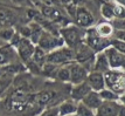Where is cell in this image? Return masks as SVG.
Listing matches in <instances>:
<instances>
[{
	"label": "cell",
	"instance_id": "1",
	"mask_svg": "<svg viewBox=\"0 0 125 116\" xmlns=\"http://www.w3.org/2000/svg\"><path fill=\"white\" fill-rule=\"evenodd\" d=\"M104 81L111 89V92L122 93L125 90V76L120 73L116 72H105L104 74Z\"/></svg>",
	"mask_w": 125,
	"mask_h": 116
},
{
	"label": "cell",
	"instance_id": "2",
	"mask_svg": "<svg viewBox=\"0 0 125 116\" xmlns=\"http://www.w3.org/2000/svg\"><path fill=\"white\" fill-rule=\"evenodd\" d=\"M71 58H73V53L70 49H61L53 52L46 56V62L52 63V65H59V63H63L65 61H69Z\"/></svg>",
	"mask_w": 125,
	"mask_h": 116
},
{
	"label": "cell",
	"instance_id": "3",
	"mask_svg": "<svg viewBox=\"0 0 125 116\" xmlns=\"http://www.w3.org/2000/svg\"><path fill=\"white\" fill-rule=\"evenodd\" d=\"M65 42L69 45L70 47H75L80 42V32L78 29L75 27H68V28H62L60 31Z\"/></svg>",
	"mask_w": 125,
	"mask_h": 116
},
{
	"label": "cell",
	"instance_id": "4",
	"mask_svg": "<svg viewBox=\"0 0 125 116\" xmlns=\"http://www.w3.org/2000/svg\"><path fill=\"white\" fill-rule=\"evenodd\" d=\"M39 45H40L41 49L48 50L55 48L56 46H61L62 45V40H59L55 36H52L49 33H42L41 38L39 40Z\"/></svg>",
	"mask_w": 125,
	"mask_h": 116
},
{
	"label": "cell",
	"instance_id": "5",
	"mask_svg": "<svg viewBox=\"0 0 125 116\" xmlns=\"http://www.w3.org/2000/svg\"><path fill=\"white\" fill-rule=\"evenodd\" d=\"M106 58L109 61V66L112 68H117V67H125V56L118 53L115 48H110L106 50Z\"/></svg>",
	"mask_w": 125,
	"mask_h": 116
},
{
	"label": "cell",
	"instance_id": "6",
	"mask_svg": "<svg viewBox=\"0 0 125 116\" xmlns=\"http://www.w3.org/2000/svg\"><path fill=\"white\" fill-rule=\"evenodd\" d=\"M120 107L115 102H105L97 108V116H117Z\"/></svg>",
	"mask_w": 125,
	"mask_h": 116
},
{
	"label": "cell",
	"instance_id": "7",
	"mask_svg": "<svg viewBox=\"0 0 125 116\" xmlns=\"http://www.w3.org/2000/svg\"><path fill=\"white\" fill-rule=\"evenodd\" d=\"M76 20L81 26L88 27V26L93 25L94 17L91 15V13L88 11L87 8H84V7H78L76 10Z\"/></svg>",
	"mask_w": 125,
	"mask_h": 116
},
{
	"label": "cell",
	"instance_id": "8",
	"mask_svg": "<svg viewBox=\"0 0 125 116\" xmlns=\"http://www.w3.org/2000/svg\"><path fill=\"white\" fill-rule=\"evenodd\" d=\"M87 77V70L81 65H75L70 69V80L73 83H82Z\"/></svg>",
	"mask_w": 125,
	"mask_h": 116
},
{
	"label": "cell",
	"instance_id": "9",
	"mask_svg": "<svg viewBox=\"0 0 125 116\" xmlns=\"http://www.w3.org/2000/svg\"><path fill=\"white\" fill-rule=\"evenodd\" d=\"M19 54L25 61H28L29 58L34 54V47L27 39H22L19 41Z\"/></svg>",
	"mask_w": 125,
	"mask_h": 116
},
{
	"label": "cell",
	"instance_id": "10",
	"mask_svg": "<svg viewBox=\"0 0 125 116\" xmlns=\"http://www.w3.org/2000/svg\"><path fill=\"white\" fill-rule=\"evenodd\" d=\"M104 76L101 73H91L89 76H88V84L91 89L95 90H102L104 88Z\"/></svg>",
	"mask_w": 125,
	"mask_h": 116
},
{
	"label": "cell",
	"instance_id": "11",
	"mask_svg": "<svg viewBox=\"0 0 125 116\" xmlns=\"http://www.w3.org/2000/svg\"><path fill=\"white\" fill-rule=\"evenodd\" d=\"M83 104H85L88 108H90V109H97L98 107L102 104V99H101V96L98 94L90 92V93L83 99Z\"/></svg>",
	"mask_w": 125,
	"mask_h": 116
},
{
	"label": "cell",
	"instance_id": "12",
	"mask_svg": "<svg viewBox=\"0 0 125 116\" xmlns=\"http://www.w3.org/2000/svg\"><path fill=\"white\" fill-rule=\"evenodd\" d=\"M90 92H91V88L89 87L88 83H80L77 87L73 89L71 96L75 100H83Z\"/></svg>",
	"mask_w": 125,
	"mask_h": 116
},
{
	"label": "cell",
	"instance_id": "13",
	"mask_svg": "<svg viewBox=\"0 0 125 116\" xmlns=\"http://www.w3.org/2000/svg\"><path fill=\"white\" fill-rule=\"evenodd\" d=\"M88 44H89V46L90 47H93L94 49H102V48H105L108 45H109V42L106 41V40H103V39L98 38L96 34H90L89 35V39H88Z\"/></svg>",
	"mask_w": 125,
	"mask_h": 116
},
{
	"label": "cell",
	"instance_id": "14",
	"mask_svg": "<svg viewBox=\"0 0 125 116\" xmlns=\"http://www.w3.org/2000/svg\"><path fill=\"white\" fill-rule=\"evenodd\" d=\"M42 15L46 19H50V20H59L61 19L60 12L56 8L52 7V6H43L42 7Z\"/></svg>",
	"mask_w": 125,
	"mask_h": 116
},
{
	"label": "cell",
	"instance_id": "15",
	"mask_svg": "<svg viewBox=\"0 0 125 116\" xmlns=\"http://www.w3.org/2000/svg\"><path fill=\"white\" fill-rule=\"evenodd\" d=\"M108 68H109V61H108L106 55L105 54L98 55L96 65H95V69L99 72H108Z\"/></svg>",
	"mask_w": 125,
	"mask_h": 116
},
{
	"label": "cell",
	"instance_id": "16",
	"mask_svg": "<svg viewBox=\"0 0 125 116\" xmlns=\"http://www.w3.org/2000/svg\"><path fill=\"white\" fill-rule=\"evenodd\" d=\"M14 21V14L7 8L0 7V22L2 23H12Z\"/></svg>",
	"mask_w": 125,
	"mask_h": 116
},
{
	"label": "cell",
	"instance_id": "17",
	"mask_svg": "<svg viewBox=\"0 0 125 116\" xmlns=\"http://www.w3.org/2000/svg\"><path fill=\"white\" fill-rule=\"evenodd\" d=\"M91 58H93V52L87 47H82L77 53V60L81 61V62H87Z\"/></svg>",
	"mask_w": 125,
	"mask_h": 116
},
{
	"label": "cell",
	"instance_id": "18",
	"mask_svg": "<svg viewBox=\"0 0 125 116\" xmlns=\"http://www.w3.org/2000/svg\"><path fill=\"white\" fill-rule=\"evenodd\" d=\"M76 107L73 104V103H69V102H65V103H62L61 107L59 108V113L60 115H71L76 111Z\"/></svg>",
	"mask_w": 125,
	"mask_h": 116
},
{
	"label": "cell",
	"instance_id": "19",
	"mask_svg": "<svg viewBox=\"0 0 125 116\" xmlns=\"http://www.w3.org/2000/svg\"><path fill=\"white\" fill-rule=\"evenodd\" d=\"M54 95L55 93H53V92H44V93H41L38 96H35V99H36V102H39L40 104H46L50 100H53Z\"/></svg>",
	"mask_w": 125,
	"mask_h": 116
},
{
	"label": "cell",
	"instance_id": "20",
	"mask_svg": "<svg viewBox=\"0 0 125 116\" xmlns=\"http://www.w3.org/2000/svg\"><path fill=\"white\" fill-rule=\"evenodd\" d=\"M34 61L36 65H43V62H46V53L43 49H41L40 47L34 50Z\"/></svg>",
	"mask_w": 125,
	"mask_h": 116
},
{
	"label": "cell",
	"instance_id": "21",
	"mask_svg": "<svg viewBox=\"0 0 125 116\" xmlns=\"http://www.w3.org/2000/svg\"><path fill=\"white\" fill-rule=\"evenodd\" d=\"M97 32L102 36H106V35H110L112 33V26L109 25V23H101L99 27L97 28Z\"/></svg>",
	"mask_w": 125,
	"mask_h": 116
},
{
	"label": "cell",
	"instance_id": "22",
	"mask_svg": "<svg viewBox=\"0 0 125 116\" xmlns=\"http://www.w3.org/2000/svg\"><path fill=\"white\" fill-rule=\"evenodd\" d=\"M77 115L78 116H94L93 111L90 110V108H88L85 104H80L77 107Z\"/></svg>",
	"mask_w": 125,
	"mask_h": 116
},
{
	"label": "cell",
	"instance_id": "23",
	"mask_svg": "<svg viewBox=\"0 0 125 116\" xmlns=\"http://www.w3.org/2000/svg\"><path fill=\"white\" fill-rule=\"evenodd\" d=\"M110 44L114 46V48L117 50V52L125 54V42L124 41H120V40H118V39H116V40H112Z\"/></svg>",
	"mask_w": 125,
	"mask_h": 116
},
{
	"label": "cell",
	"instance_id": "24",
	"mask_svg": "<svg viewBox=\"0 0 125 116\" xmlns=\"http://www.w3.org/2000/svg\"><path fill=\"white\" fill-rule=\"evenodd\" d=\"M102 14L106 19H112L115 17L114 11H112V6L110 5H103L102 6Z\"/></svg>",
	"mask_w": 125,
	"mask_h": 116
},
{
	"label": "cell",
	"instance_id": "25",
	"mask_svg": "<svg viewBox=\"0 0 125 116\" xmlns=\"http://www.w3.org/2000/svg\"><path fill=\"white\" fill-rule=\"evenodd\" d=\"M99 96H101V99L108 100V101H112V100L117 99V94H115L111 90H102L99 93Z\"/></svg>",
	"mask_w": 125,
	"mask_h": 116
},
{
	"label": "cell",
	"instance_id": "26",
	"mask_svg": "<svg viewBox=\"0 0 125 116\" xmlns=\"http://www.w3.org/2000/svg\"><path fill=\"white\" fill-rule=\"evenodd\" d=\"M112 11H114L115 17L118 19H125V8L122 6H112Z\"/></svg>",
	"mask_w": 125,
	"mask_h": 116
},
{
	"label": "cell",
	"instance_id": "27",
	"mask_svg": "<svg viewBox=\"0 0 125 116\" xmlns=\"http://www.w3.org/2000/svg\"><path fill=\"white\" fill-rule=\"evenodd\" d=\"M41 35H42V31H41V28H35L34 31L32 32L31 34V36H32V41L33 42H39V40L41 38Z\"/></svg>",
	"mask_w": 125,
	"mask_h": 116
},
{
	"label": "cell",
	"instance_id": "28",
	"mask_svg": "<svg viewBox=\"0 0 125 116\" xmlns=\"http://www.w3.org/2000/svg\"><path fill=\"white\" fill-rule=\"evenodd\" d=\"M59 77H60L61 80H63V81H68V80H70V70L69 69H61L60 72H59Z\"/></svg>",
	"mask_w": 125,
	"mask_h": 116
},
{
	"label": "cell",
	"instance_id": "29",
	"mask_svg": "<svg viewBox=\"0 0 125 116\" xmlns=\"http://www.w3.org/2000/svg\"><path fill=\"white\" fill-rule=\"evenodd\" d=\"M114 27L119 31H125V19H117L114 21Z\"/></svg>",
	"mask_w": 125,
	"mask_h": 116
},
{
	"label": "cell",
	"instance_id": "30",
	"mask_svg": "<svg viewBox=\"0 0 125 116\" xmlns=\"http://www.w3.org/2000/svg\"><path fill=\"white\" fill-rule=\"evenodd\" d=\"M59 109H55V108H53V109H48L47 111H44L43 114H42V116H59Z\"/></svg>",
	"mask_w": 125,
	"mask_h": 116
},
{
	"label": "cell",
	"instance_id": "31",
	"mask_svg": "<svg viewBox=\"0 0 125 116\" xmlns=\"http://www.w3.org/2000/svg\"><path fill=\"white\" fill-rule=\"evenodd\" d=\"M7 61H8V55L4 50H0V65H4Z\"/></svg>",
	"mask_w": 125,
	"mask_h": 116
},
{
	"label": "cell",
	"instance_id": "32",
	"mask_svg": "<svg viewBox=\"0 0 125 116\" xmlns=\"http://www.w3.org/2000/svg\"><path fill=\"white\" fill-rule=\"evenodd\" d=\"M21 34H23L25 36H31V34H32V31H31V28L23 27V28L21 29Z\"/></svg>",
	"mask_w": 125,
	"mask_h": 116
},
{
	"label": "cell",
	"instance_id": "33",
	"mask_svg": "<svg viewBox=\"0 0 125 116\" xmlns=\"http://www.w3.org/2000/svg\"><path fill=\"white\" fill-rule=\"evenodd\" d=\"M117 39L125 42V31H119V32L117 33Z\"/></svg>",
	"mask_w": 125,
	"mask_h": 116
},
{
	"label": "cell",
	"instance_id": "34",
	"mask_svg": "<svg viewBox=\"0 0 125 116\" xmlns=\"http://www.w3.org/2000/svg\"><path fill=\"white\" fill-rule=\"evenodd\" d=\"M12 34H13V32H12V31H6V32H4V33H2V35H1V36L8 40V39L12 38Z\"/></svg>",
	"mask_w": 125,
	"mask_h": 116
},
{
	"label": "cell",
	"instance_id": "35",
	"mask_svg": "<svg viewBox=\"0 0 125 116\" xmlns=\"http://www.w3.org/2000/svg\"><path fill=\"white\" fill-rule=\"evenodd\" d=\"M118 116H125V107H123V108H120L119 109Z\"/></svg>",
	"mask_w": 125,
	"mask_h": 116
},
{
	"label": "cell",
	"instance_id": "36",
	"mask_svg": "<svg viewBox=\"0 0 125 116\" xmlns=\"http://www.w3.org/2000/svg\"><path fill=\"white\" fill-rule=\"evenodd\" d=\"M43 1L47 4L46 6H52L53 4H54V0H43Z\"/></svg>",
	"mask_w": 125,
	"mask_h": 116
},
{
	"label": "cell",
	"instance_id": "37",
	"mask_svg": "<svg viewBox=\"0 0 125 116\" xmlns=\"http://www.w3.org/2000/svg\"><path fill=\"white\" fill-rule=\"evenodd\" d=\"M6 84H7L6 82H4V81H0V90H2V89L5 88Z\"/></svg>",
	"mask_w": 125,
	"mask_h": 116
},
{
	"label": "cell",
	"instance_id": "38",
	"mask_svg": "<svg viewBox=\"0 0 125 116\" xmlns=\"http://www.w3.org/2000/svg\"><path fill=\"white\" fill-rule=\"evenodd\" d=\"M13 2H15V4H23L26 0H12Z\"/></svg>",
	"mask_w": 125,
	"mask_h": 116
},
{
	"label": "cell",
	"instance_id": "39",
	"mask_svg": "<svg viewBox=\"0 0 125 116\" xmlns=\"http://www.w3.org/2000/svg\"><path fill=\"white\" fill-rule=\"evenodd\" d=\"M61 1H62L63 4H69V2H71L73 0H61Z\"/></svg>",
	"mask_w": 125,
	"mask_h": 116
},
{
	"label": "cell",
	"instance_id": "40",
	"mask_svg": "<svg viewBox=\"0 0 125 116\" xmlns=\"http://www.w3.org/2000/svg\"><path fill=\"white\" fill-rule=\"evenodd\" d=\"M117 1H118V2H120L122 5H124V6H125V0H117Z\"/></svg>",
	"mask_w": 125,
	"mask_h": 116
},
{
	"label": "cell",
	"instance_id": "41",
	"mask_svg": "<svg viewBox=\"0 0 125 116\" xmlns=\"http://www.w3.org/2000/svg\"><path fill=\"white\" fill-rule=\"evenodd\" d=\"M120 100H122V102L125 104V95H124V96H122V97H120Z\"/></svg>",
	"mask_w": 125,
	"mask_h": 116
},
{
	"label": "cell",
	"instance_id": "42",
	"mask_svg": "<svg viewBox=\"0 0 125 116\" xmlns=\"http://www.w3.org/2000/svg\"><path fill=\"white\" fill-rule=\"evenodd\" d=\"M68 116H78V115H73V114H71V115H68Z\"/></svg>",
	"mask_w": 125,
	"mask_h": 116
}]
</instances>
